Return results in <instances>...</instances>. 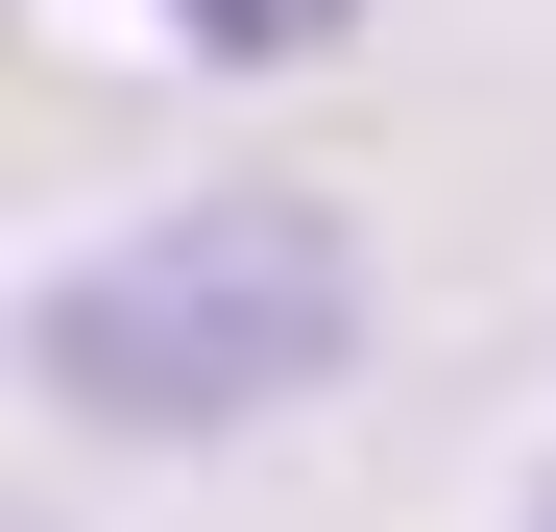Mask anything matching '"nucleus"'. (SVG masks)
Masks as SVG:
<instances>
[{
    "label": "nucleus",
    "instance_id": "f03ea898",
    "mask_svg": "<svg viewBox=\"0 0 556 532\" xmlns=\"http://www.w3.org/2000/svg\"><path fill=\"white\" fill-rule=\"evenodd\" d=\"M169 25L242 49V73H291V49H339V25H363V0H169Z\"/></svg>",
    "mask_w": 556,
    "mask_h": 532
},
{
    "label": "nucleus",
    "instance_id": "7ed1b4c3",
    "mask_svg": "<svg viewBox=\"0 0 556 532\" xmlns=\"http://www.w3.org/2000/svg\"><path fill=\"white\" fill-rule=\"evenodd\" d=\"M532 532H556V484H532Z\"/></svg>",
    "mask_w": 556,
    "mask_h": 532
},
{
    "label": "nucleus",
    "instance_id": "f257e3e1",
    "mask_svg": "<svg viewBox=\"0 0 556 532\" xmlns=\"http://www.w3.org/2000/svg\"><path fill=\"white\" fill-rule=\"evenodd\" d=\"M339 339H363V266H339L315 194H169V218H122V242L49 266L25 364L98 435H242V411L339 388Z\"/></svg>",
    "mask_w": 556,
    "mask_h": 532
}]
</instances>
